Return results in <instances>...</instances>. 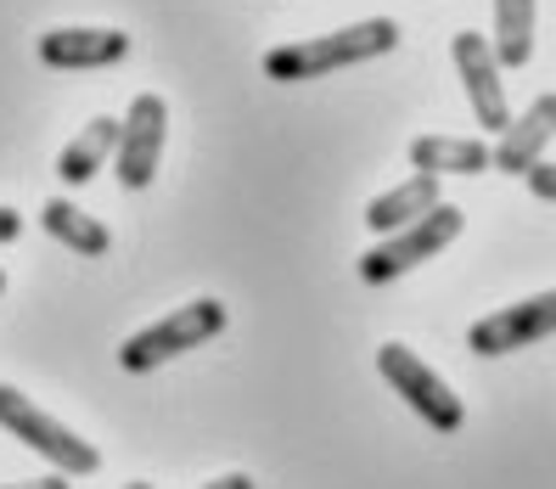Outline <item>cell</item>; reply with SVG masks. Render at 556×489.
<instances>
[{
  "label": "cell",
  "mask_w": 556,
  "mask_h": 489,
  "mask_svg": "<svg viewBox=\"0 0 556 489\" xmlns=\"http://www.w3.org/2000/svg\"><path fill=\"white\" fill-rule=\"evenodd\" d=\"M394 46H400V23L394 17H366V23H354V28H338V35L287 40V46L265 51V74L276 85H304V79H320V74L354 68V62L388 57Z\"/></svg>",
  "instance_id": "cell-1"
},
{
  "label": "cell",
  "mask_w": 556,
  "mask_h": 489,
  "mask_svg": "<svg viewBox=\"0 0 556 489\" xmlns=\"http://www.w3.org/2000/svg\"><path fill=\"white\" fill-rule=\"evenodd\" d=\"M0 428H7L17 444H28L35 455H46V462H51L62 478H90V473H102V450L85 444L74 428H62L51 411H40V405L28 400L23 388H12V383H0Z\"/></svg>",
  "instance_id": "cell-2"
},
{
  "label": "cell",
  "mask_w": 556,
  "mask_h": 489,
  "mask_svg": "<svg viewBox=\"0 0 556 489\" xmlns=\"http://www.w3.org/2000/svg\"><path fill=\"white\" fill-rule=\"evenodd\" d=\"M462 225H467V214L455 209V203L428 209L416 225H405V231H394V237H382L371 253H359V281H371V287L400 281L405 271H416V265H428L433 253H444L455 237H462Z\"/></svg>",
  "instance_id": "cell-3"
},
{
  "label": "cell",
  "mask_w": 556,
  "mask_h": 489,
  "mask_svg": "<svg viewBox=\"0 0 556 489\" xmlns=\"http://www.w3.org/2000/svg\"><path fill=\"white\" fill-rule=\"evenodd\" d=\"M225 333V304L219 299H191L186 310H169L163 321H152L147 333H136L124 349H118V366L124 372H152L175 354H191L198 343L219 338Z\"/></svg>",
  "instance_id": "cell-4"
},
{
  "label": "cell",
  "mask_w": 556,
  "mask_h": 489,
  "mask_svg": "<svg viewBox=\"0 0 556 489\" xmlns=\"http://www.w3.org/2000/svg\"><path fill=\"white\" fill-rule=\"evenodd\" d=\"M377 372H382V383L394 388V394L428 422V428H439V434H455L467 422V405L455 400V388L421 361V354H410L405 343H382L377 349Z\"/></svg>",
  "instance_id": "cell-5"
},
{
  "label": "cell",
  "mask_w": 556,
  "mask_h": 489,
  "mask_svg": "<svg viewBox=\"0 0 556 489\" xmlns=\"http://www.w3.org/2000/svg\"><path fill=\"white\" fill-rule=\"evenodd\" d=\"M163 136H169V108H163V96L141 90L129 113L118 118V152H113V170H118V186L129 191H147L157 163H163Z\"/></svg>",
  "instance_id": "cell-6"
},
{
  "label": "cell",
  "mask_w": 556,
  "mask_h": 489,
  "mask_svg": "<svg viewBox=\"0 0 556 489\" xmlns=\"http://www.w3.org/2000/svg\"><path fill=\"white\" fill-rule=\"evenodd\" d=\"M540 338H556V292H540V299H522L511 310H495V315L472 321L467 349L495 361V354H517V349H529Z\"/></svg>",
  "instance_id": "cell-7"
},
{
  "label": "cell",
  "mask_w": 556,
  "mask_h": 489,
  "mask_svg": "<svg viewBox=\"0 0 556 489\" xmlns=\"http://www.w3.org/2000/svg\"><path fill=\"white\" fill-rule=\"evenodd\" d=\"M450 57L455 68H462V85H467V102L478 113L483 129H506L511 113H506V85H501V62L495 51H489L483 35H472V28H462V35L450 40Z\"/></svg>",
  "instance_id": "cell-8"
},
{
  "label": "cell",
  "mask_w": 556,
  "mask_h": 489,
  "mask_svg": "<svg viewBox=\"0 0 556 489\" xmlns=\"http://www.w3.org/2000/svg\"><path fill=\"white\" fill-rule=\"evenodd\" d=\"M129 57L124 28H46L40 35V62L62 74H85V68H113Z\"/></svg>",
  "instance_id": "cell-9"
},
{
  "label": "cell",
  "mask_w": 556,
  "mask_h": 489,
  "mask_svg": "<svg viewBox=\"0 0 556 489\" xmlns=\"http://www.w3.org/2000/svg\"><path fill=\"white\" fill-rule=\"evenodd\" d=\"M551 136H556V96H534L529 113H517L501 129V147H489V152H495V170L501 175H529L534 163L545 158Z\"/></svg>",
  "instance_id": "cell-10"
},
{
  "label": "cell",
  "mask_w": 556,
  "mask_h": 489,
  "mask_svg": "<svg viewBox=\"0 0 556 489\" xmlns=\"http://www.w3.org/2000/svg\"><path fill=\"white\" fill-rule=\"evenodd\" d=\"M410 163H416V175H483V170H495V152L472 136H416Z\"/></svg>",
  "instance_id": "cell-11"
},
{
  "label": "cell",
  "mask_w": 556,
  "mask_h": 489,
  "mask_svg": "<svg viewBox=\"0 0 556 489\" xmlns=\"http://www.w3.org/2000/svg\"><path fill=\"white\" fill-rule=\"evenodd\" d=\"M428 209H439V175H410L405 186H394V191H382V198L366 203V225L377 237H394V231H405V225H416Z\"/></svg>",
  "instance_id": "cell-12"
},
{
  "label": "cell",
  "mask_w": 556,
  "mask_h": 489,
  "mask_svg": "<svg viewBox=\"0 0 556 489\" xmlns=\"http://www.w3.org/2000/svg\"><path fill=\"white\" fill-rule=\"evenodd\" d=\"M118 152V118H90L79 136L62 147V158H56V180L62 186H85L90 175H102V163Z\"/></svg>",
  "instance_id": "cell-13"
},
{
  "label": "cell",
  "mask_w": 556,
  "mask_h": 489,
  "mask_svg": "<svg viewBox=\"0 0 556 489\" xmlns=\"http://www.w3.org/2000/svg\"><path fill=\"white\" fill-rule=\"evenodd\" d=\"M40 225H46V237H51V242L74 248L79 259H102V253L113 248V237H108V225H102V220H90L85 209L62 203V198H51V203L40 209Z\"/></svg>",
  "instance_id": "cell-14"
},
{
  "label": "cell",
  "mask_w": 556,
  "mask_h": 489,
  "mask_svg": "<svg viewBox=\"0 0 556 489\" xmlns=\"http://www.w3.org/2000/svg\"><path fill=\"white\" fill-rule=\"evenodd\" d=\"M501 68H529L534 57V0H495V40H489Z\"/></svg>",
  "instance_id": "cell-15"
},
{
  "label": "cell",
  "mask_w": 556,
  "mask_h": 489,
  "mask_svg": "<svg viewBox=\"0 0 556 489\" xmlns=\"http://www.w3.org/2000/svg\"><path fill=\"white\" fill-rule=\"evenodd\" d=\"M522 180H529V191H534V198H545V203H556V163H534V170L529 175H522Z\"/></svg>",
  "instance_id": "cell-16"
},
{
  "label": "cell",
  "mask_w": 556,
  "mask_h": 489,
  "mask_svg": "<svg viewBox=\"0 0 556 489\" xmlns=\"http://www.w3.org/2000/svg\"><path fill=\"white\" fill-rule=\"evenodd\" d=\"M0 489H74L62 473H46V478H23V484H0Z\"/></svg>",
  "instance_id": "cell-17"
},
{
  "label": "cell",
  "mask_w": 556,
  "mask_h": 489,
  "mask_svg": "<svg viewBox=\"0 0 556 489\" xmlns=\"http://www.w3.org/2000/svg\"><path fill=\"white\" fill-rule=\"evenodd\" d=\"M17 231H23L17 209H0V242H17Z\"/></svg>",
  "instance_id": "cell-18"
},
{
  "label": "cell",
  "mask_w": 556,
  "mask_h": 489,
  "mask_svg": "<svg viewBox=\"0 0 556 489\" xmlns=\"http://www.w3.org/2000/svg\"><path fill=\"white\" fill-rule=\"evenodd\" d=\"M203 489H258L248 473H225V478H214V484H203Z\"/></svg>",
  "instance_id": "cell-19"
},
{
  "label": "cell",
  "mask_w": 556,
  "mask_h": 489,
  "mask_svg": "<svg viewBox=\"0 0 556 489\" xmlns=\"http://www.w3.org/2000/svg\"><path fill=\"white\" fill-rule=\"evenodd\" d=\"M124 489H152V484H141V478H136V484H124Z\"/></svg>",
  "instance_id": "cell-20"
},
{
  "label": "cell",
  "mask_w": 556,
  "mask_h": 489,
  "mask_svg": "<svg viewBox=\"0 0 556 489\" xmlns=\"http://www.w3.org/2000/svg\"><path fill=\"white\" fill-rule=\"evenodd\" d=\"M0 292H7V271H0Z\"/></svg>",
  "instance_id": "cell-21"
}]
</instances>
